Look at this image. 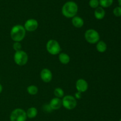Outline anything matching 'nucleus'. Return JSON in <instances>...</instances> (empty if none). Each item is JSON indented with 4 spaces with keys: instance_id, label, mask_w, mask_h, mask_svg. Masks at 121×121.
Returning a JSON list of instances; mask_svg holds the SVG:
<instances>
[{
    "instance_id": "1a4fd4ad",
    "label": "nucleus",
    "mask_w": 121,
    "mask_h": 121,
    "mask_svg": "<svg viewBox=\"0 0 121 121\" xmlns=\"http://www.w3.org/2000/svg\"><path fill=\"white\" fill-rule=\"evenodd\" d=\"M89 85L87 82L83 79H79L76 82V88L78 92L83 93L86 92L88 89Z\"/></svg>"
},
{
    "instance_id": "b1692460",
    "label": "nucleus",
    "mask_w": 121,
    "mask_h": 121,
    "mask_svg": "<svg viewBox=\"0 0 121 121\" xmlns=\"http://www.w3.org/2000/svg\"><path fill=\"white\" fill-rule=\"evenodd\" d=\"M74 98H76V99H80L82 98V93L80 92H78L77 93H76L75 96H74Z\"/></svg>"
},
{
    "instance_id": "20e7f679",
    "label": "nucleus",
    "mask_w": 121,
    "mask_h": 121,
    "mask_svg": "<svg viewBox=\"0 0 121 121\" xmlns=\"http://www.w3.org/2000/svg\"><path fill=\"white\" fill-rule=\"evenodd\" d=\"M46 50L47 52L52 55H57L60 53L61 47L57 40L51 39L46 43Z\"/></svg>"
},
{
    "instance_id": "a878e982",
    "label": "nucleus",
    "mask_w": 121,
    "mask_h": 121,
    "mask_svg": "<svg viewBox=\"0 0 121 121\" xmlns=\"http://www.w3.org/2000/svg\"><path fill=\"white\" fill-rule=\"evenodd\" d=\"M118 4H119V5H120V7H121V0H118Z\"/></svg>"
},
{
    "instance_id": "5701e85b",
    "label": "nucleus",
    "mask_w": 121,
    "mask_h": 121,
    "mask_svg": "<svg viewBox=\"0 0 121 121\" xmlns=\"http://www.w3.org/2000/svg\"><path fill=\"white\" fill-rule=\"evenodd\" d=\"M43 110L46 112H50L52 111V109H51L50 106H49V105H44V106H43Z\"/></svg>"
},
{
    "instance_id": "393cba45",
    "label": "nucleus",
    "mask_w": 121,
    "mask_h": 121,
    "mask_svg": "<svg viewBox=\"0 0 121 121\" xmlns=\"http://www.w3.org/2000/svg\"><path fill=\"white\" fill-rule=\"evenodd\" d=\"M2 89H3V87H2V85H1V84L0 83V93H1V92H2Z\"/></svg>"
},
{
    "instance_id": "412c9836",
    "label": "nucleus",
    "mask_w": 121,
    "mask_h": 121,
    "mask_svg": "<svg viewBox=\"0 0 121 121\" xmlns=\"http://www.w3.org/2000/svg\"><path fill=\"white\" fill-rule=\"evenodd\" d=\"M113 14L115 16L117 17H121V7L119 6V7H115L113 10Z\"/></svg>"
},
{
    "instance_id": "f03ea898",
    "label": "nucleus",
    "mask_w": 121,
    "mask_h": 121,
    "mask_svg": "<svg viewBox=\"0 0 121 121\" xmlns=\"http://www.w3.org/2000/svg\"><path fill=\"white\" fill-rule=\"evenodd\" d=\"M26 34V30L22 25H15L11 30L10 36L14 42H21L25 38Z\"/></svg>"
},
{
    "instance_id": "6ab92c4d",
    "label": "nucleus",
    "mask_w": 121,
    "mask_h": 121,
    "mask_svg": "<svg viewBox=\"0 0 121 121\" xmlns=\"http://www.w3.org/2000/svg\"><path fill=\"white\" fill-rule=\"evenodd\" d=\"M54 95L56 96V98H63L65 95V92L60 87H56L54 90Z\"/></svg>"
},
{
    "instance_id": "bb28decb",
    "label": "nucleus",
    "mask_w": 121,
    "mask_h": 121,
    "mask_svg": "<svg viewBox=\"0 0 121 121\" xmlns=\"http://www.w3.org/2000/svg\"><path fill=\"white\" fill-rule=\"evenodd\" d=\"M119 121H121V118L120 119V120H119Z\"/></svg>"
},
{
    "instance_id": "4468645a",
    "label": "nucleus",
    "mask_w": 121,
    "mask_h": 121,
    "mask_svg": "<svg viewBox=\"0 0 121 121\" xmlns=\"http://www.w3.org/2000/svg\"><path fill=\"white\" fill-rule=\"evenodd\" d=\"M59 60L63 65H67L70 61V58L67 53H60L59 54Z\"/></svg>"
},
{
    "instance_id": "f8f14e48",
    "label": "nucleus",
    "mask_w": 121,
    "mask_h": 121,
    "mask_svg": "<svg viewBox=\"0 0 121 121\" xmlns=\"http://www.w3.org/2000/svg\"><path fill=\"white\" fill-rule=\"evenodd\" d=\"M72 23L73 26L76 28H80L83 26L84 20L80 17L75 16L72 18Z\"/></svg>"
},
{
    "instance_id": "7ed1b4c3",
    "label": "nucleus",
    "mask_w": 121,
    "mask_h": 121,
    "mask_svg": "<svg viewBox=\"0 0 121 121\" xmlns=\"http://www.w3.org/2000/svg\"><path fill=\"white\" fill-rule=\"evenodd\" d=\"M85 39L88 43L95 44L100 40V35L96 30L90 28L85 31Z\"/></svg>"
},
{
    "instance_id": "cd10ccee",
    "label": "nucleus",
    "mask_w": 121,
    "mask_h": 121,
    "mask_svg": "<svg viewBox=\"0 0 121 121\" xmlns=\"http://www.w3.org/2000/svg\"><path fill=\"white\" fill-rule=\"evenodd\" d=\"M0 80H1V77H0Z\"/></svg>"
},
{
    "instance_id": "dca6fc26",
    "label": "nucleus",
    "mask_w": 121,
    "mask_h": 121,
    "mask_svg": "<svg viewBox=\"0 0 121 121\" xmlns=\"http://www.w3.org/2000/svg\"><path fill=\"white\" fill-rule=\"evenodd\" d=\"M27 118L29 119H33L35 118L38 114V111L35 107H30L26 111Z\"/></svg>"
},
{
    "instance_id": "2eb2a0df",
    "label": "nucleus",
    "mask_w": 121,
    "mask_h": 121,
    "mask_svg": "<svg viewBox=\"0 0 121 121\" xmlns=\"http://www.w3.org/2000/svg\"><path fill=\"white\" fill-rule=\"evenodd\" d=\"M97 51L99 53H103L105 52L107 50V44L106 43L102 40H99L96 43V46Z\"/></svg>"
},
{
    "instance_id": "a211bd4d",
    "label": "nucleus",
    "mask_w": 121,
    "mask_h": 121,
    "mask_svg": "<svg viewBox=\"0 0 121 121\" xmlns=\"http://www.w3.org/2000/svg\"><path fill=\"white\" fill-rule=\"evenodd\" d=\"M99 5L102 8H108L112 5L113 0H99Z\"/></svg>"
},
{
    "instance_id": "9b49d317",
    "label": "nucleus",
    "mask_w": 121,
    "mask_h": 121,
    "mask_svg": "<svg viewBox=\"0 0 121 121\" xmlns=\"http://www.w3.org/2000/svg\"><path fill=\"white\" fill-rule=\"evenodd\" d=\"M49 106H50L51 109L52 111H54V110H58L62 106V101L61 99L60 98H54L50 100L49 103Z\"/></svg>"
},
{
    "instance_id": "aec40b11",
    "label": "nucleus",
    "mask_w": 121,
    "mask_h": 121,
    "mask_svg": "<svg viewBox=\"0 0 121 121\" xmlns=\"http://www.w3.org/2000/svg\"><path fill=\"white\" fill-rule=\"evenodd\" d=\"M89 4L92 8L96 9L99 7V0H90L89 2Z\"/></svg>"
},
{
    "instance_id": "4be33fe9",
    "label": "nucleus",
    "mask_w": 121,
    "mask_h": 121,
    "mask_svg": "<svg viewBox=\"0 0 121 121\" xmlns=\"http://www.w3.org/2000/svg\"><path fill=\"white\" fill-rule=\"evenodd\" d=\"M21 44L20 42H14L13 45V49L15 50V52H18V51L21 50Z\"/></svg>"
},
{
    "instance_id": "6e6552de",
    "label": "nucleus",
    "mask_w": 121,
    "mask_h": 121,
    "mask_svg": "<svg viewBox=\"0 0 121 121\" xmlns=\"http://www.w3.org/2000/svg\"><path fill=\"white\" fill-rule=\"evenodd\" d=\"M39 27V22L35 19L30 18L25 22L24 27L26 31L33 32L36 30Z\"/></svg>"
},
{
    "instance_id": "423d86ee",
    "label": "nucleus",
    "mask_w": 121,
    "mask_h": 121,
    "mask_svg": "<svg viewBox=\"0 0 121 121\" xmlns=\"http://www.w3.org/2000/svg\"><path fill=\"white\" fill-rule=\"evenodd\" d=\"M27 119L26 111L21 108H16L10 114V121H26Z\"/></svg>"
},
{
    "instance_id": "39448f33",
    "label": "nucleus",
    "mask_w": 121,
    "mask_h": 121,
    "mask_svg": "<svg viewBox=\"0 0 121 121\" xmlns=\"http://www.w3.org/2000/svg\"><path fill=\"white\" fill-rule=\"evenodd\" d=\"M14 60L17 65L22 66L27 63L28 60V56L27 53L23 50L15 52L14 55Z\"/></svg>"
},
{
    "instance_id": "f257e3e1",
    "label": "nucleus",
    "mask_w": 121,
    "mask_h": 121,
    "mask_svg": "<svg viewBox=\"0 0 121 121\" xmlns=\"http://www.w3.org/2000/svg\"><path fill=\"white\" fill-rule=\"evenodd\" d=\"M78 12V6L74 1H67L63 5L61 13L63 16L67 18H72L76 16Z\"/></svg>"
},
{
    "instance_id": "0eeeda50",
    "label": "nucleus",
    "mask_w": 121,
    "mask_h": 121,
    "mask_svg": "<svg viewBox=\"0 0 121 121\" xmlns=\"http://www.w3.org/2000/svg\"><path fill=\"white\" fill-rule=\"evenodd\" d=\"M62 101V106L67 110H73L76 107L77 100L72 95L64 96Z\"/></svg>"
},
{
    "instance_id": "ddd939ff",
    "label": "nucleus",
    "mask_w": 121,
    "mask_h": 121,
    "mask_svg": "<svg viewBox=\"0 0 121 121\" xmlns=\"http://www.w3.org/2000/svg\"><path fill=\"white\" fill-rule=\"evenodd\" d=\"M94 15L97 20H102L105 16V11L104 8L101 7H98L96 8L94 11Z\"/></svg>"
},
{
    "instance_id": "9d476101",
    "label": "nucleus",
    "mask_w": 121,
    "mask_h": 121,
    "mask_svg": "<svg viewBox=\"0 0 121 121\" xmlns=\"http://www.w3.org/2000/svg\"><path fill=\"white\" fill-rule=\"evenodd\" d=\"M40 78L41 80L45 83H48L52 81L53 74L50 70L48 69H43L40 72Z\"/></svg>"
},
{
    "instance_id": "f3484780",
    "label": "nucleus",
    "mask_w": 121,
    "mask_h": 121,
    "mask_svg": "<svg viewBox=\"0 0 121 121\" xmlns=\"http://www.w3.org/2000/svg\"><path fill=\"white\" fill-rule=\"evenodd\" d=\"M27 91L28 94H30V95H35L38 93L39 89H38V87L36 86L32 85H30L29 86L27 87Z\"/></svg>"
}]
</instances>
